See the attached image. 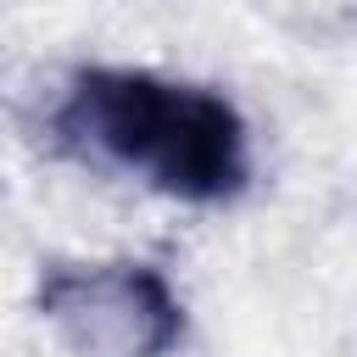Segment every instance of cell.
<instances>
[{
    "instance_id": "cell-2",
    "label": "cell",
    "mask_w": 357,
    "mask_h": 357,
    "mask_svg": "<svg viewBox=\"0 0 357 357\" xmlns=\"http://www.w3.org/2000/svg\"><path fill=\"white\" fill-rule=\"evenodd\" d=\"M39 318L67 357H173L190 312L156 262H56L39 273Z\"/></svg>"
},
{
    "instance_id": "cell-1",
    "label": "cell",
    "mask_w": 357,
    "mask_h": 357,
    "mask_svg": "<svg viewBox=\"0 0 357 357\" xmlns=\"http://www.w3.org/2000/svg\"><path fill=\"white\" fill-rule=\"evenodd\" d=\"M39 128L56 156L184 206H229L251 190V128L212 84L151 67H73Z\"/></svg>"
}]
</instances>
